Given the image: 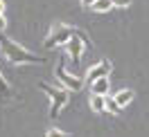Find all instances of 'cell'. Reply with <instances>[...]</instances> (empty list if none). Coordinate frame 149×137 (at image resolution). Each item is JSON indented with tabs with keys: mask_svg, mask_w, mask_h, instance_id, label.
<instances>
[{
	"mask_svg": "<svg viewBox=\"0 0 149 137\" xmlns=\"http://www.w3.org/2000/svg\"><path fill=\"white\" fill-rule=\"evenodd\" d=\"M0 50H2L5 59L11 61L14 65H41V63H45V59H41L38 54L20 47L18 43H14L11 38L2 36V34H0Z\"/></svg>",
	"mask_w": 149,
	"mask_h": 137,
	"instance_id": "obj_1",
	"label": "cell"
},
{
	"mask_svg": "<svg viewBox=\"0 0 149 137\" xmlns=\"http://www.w3.org/2000/svg\"><path fill=\"white\" fill-rule=\"evenodd\" d=\"M38 90H43L50 97V117L56 119L59 117V110L68 103V90H63L61 85H50V83H38Z\"/></svg>",
	"mask_w": 149,
	"mask_h": 137,
	"instance_id": "obj_2",
	"label": "cell"
},
{
	"mask_svg": "<svg viewBox=\"0 0 149 137\" xmlns=\"http://www.w3.org/2000/svg\"><path fill=\"white\" fill-rule=\"evenodd\" d=\"M74 32L77 29L74 27H70V25H54V27L50 29V34L45 36V43L43 45L47 47V50H54V47H59V45H68V41L74 36Z\"/></svg>",
	"mask_w": 149,
	"mask_h": 137,
	"instance_id": "obj_3",
	"label": "cell"
},
{
	"mask_svg": "<svg viewBox=\"0 0 149 137\" xmlns=\"http://www.w3.org/2000/svg\"><path fill=\"white\" fill-rule=\"evenodd\" d=\"M54 76L59 79L61 88H63V90H68V92H79V90H81V88L86 85V83H84V79H79V76L70 74L68 70H65V65H56Z\"/></svg>",
	"mask_w": 149,
	"mask_h": 137,
	"instance_id": "obj_4",
	"label": "cell"
},
{
	"mask_svg": "<svg viewBox=\"0 0 149 137\" xmlns=\"http://www.w3.org/2000/svg\"><path fill=\"white\" fill-rule=\"evenodd\" d=\"M111 72H113V63L109 59H102V61H97L93 67H88V72H86V76H84V83L93 85L97 79H106Z\"/></svg>",
	"mask_w": 149,
	"mask_h": 137,
	"instance_id": "obj_5",
	"label": "cell"
},
{
	"mask_svg": "<svg viewBox=\"0 0 149 137\" xmlns=\"http://www.w3.org/2000/svg\"><path fill=\"white\" fill-rule=\"evenodd\" d=\"M86 43H88V38L77 29L74 32V36L68 41V45H65V50H68V56L72 59L74 63H79V56L84 54V47H86Z\"/></svg>",
	"mask_w": 149,
	"mask_h": 137,
	"instance_id": "obj_6",
	"label": "cell"
},
{
	"mask_svg": "<svg viewBox=\"0 0 149 137\" xmlns=\"http://www.w3.org/2000/svg\"><path fill=\"white\" fill-rule=\"evenodd\" d=\"M111 92V79H97V81L91 85V94H97V97H109Z\"/></svg>",
	"mask_w": 149,
	"mask_h": 137,
	"instance_id": "obj_7",
	"label": "cell"
},
{
	"mask_svg": "<svg viewBox=\"0 0 149 137\" xmlns=\"http://www.w3.org/2000/svg\"><path fill=\"white\" fill-rule=\"evenodd\" d=\"M115 103L120 106V108H124V106H129L131 101H133V90H129V88H122V90L115 92Z\"/></svg>",
	"mask_w": 149,
	"mask_h": 137,
	"instance_id": "obj_8",
	"label": "cell"
},
{
	"mask_svg": "<svg viewBox=\"0 0 149 137\" xmlns=\"http://www.w3.org/2000/svg\"><path fill=\"white\" fill-rule=\"evenodd\" d=\"M91 110L93 112H106V97H97V94H91Z\"/></svg>",
	"mask_w": 149,
	"mask_h": 137,
	"instance_id": "obj_9",
	"label": "cell"
},
{
	"mask_svg": "<svg viewBox=\"0 0 149 137\" xmlns=\"http://www.w3.org/2000/svg\"><path fill=\"white\" fill-rule=\"evenodd\" d=\"M97 14H106L109 9H113V0H95V5L91 7Z\"/></svg>",
	"mask_w": 149,
	"mask_h": 137,
	"instance_id": "obj_10",
	"label": "cell"
},
{
	"mask_svg": "<svg viewBox=\"0 0 149 137\" xmlns=\"http://www.w3.org/2000/svg\"><path fill=\"white\" fill-rule=\"evenodd\" d=\"M9 92H11L9 83H7V79H5V76H2V72H0V101L7 99V97H9Z\"/></svg>",
	"mask_w": 149,
	"mask_h": 137,
	"instance_id": "obj_11",
	"label": "cell"
},
{
	"mask_svg": "<svg viewBox=\"0 0 149 137\" xmlns=\"http://www.w3.org/2000/svg\"><path fill=\"white\" fill-rule=\"evenodd\" d=\"M120 106H118V103H115V99H113V97H106V112H109V115H120Z\"/></svg>",
	"mask_w": 149,
	"mask_h": 137,
	"instance_id": "obj_12",
	"label": "cell"
},
{
	"mask_svg": "<svg viewBox=\"0 0 149 137\" xmlns=\"http://www.w3.org/2000/svg\"><path fill=\"white\" fill-rule=\"evenodd\" d=\"M131 2H133V0H113V7H120V9H127V7H131Z\"/></svg>",
	"mask_w": 149,
	"mask_h": 137,
	"instance_id": "obj_13",
	"label": "cell"
},
{
	"mask_svg": "<svg viewBox=\"0 0 149 137\" xmlns=\"http://www.w3.org/2000/svg\"><path fill=\"white\" fill-rule=\"evenodd\" d=\"M45 137H70V135H68V133H61V130H56V128H50Z\"/></svg>",
	"mask_w": 149,
	"mask_h": 137,
	"instance_id": "obj_14",
	"label": "cell"
},
{
	"mask_svg": "<svg viewBox=\"0 0 149 137\" xmlns=\"http://www.w3.org/2000/svg\"><path fill=\"white\" fill-rule=\"evenodd\" d=\"M2 29H7V16L5 14H0V32Z\"/></svg>",
	"mask_w": 149,
	"mask_h": 137,
	"instance_id": "obj_15",
	"label": "cell"
},
{
	"mask_svg": "<svg viewBox=\"0 0 149 137\" xmlns=\"http://www.w3.org/2000/svg\"><path fill=\"white\" fill-rule=\"evenodd\" d=\"M81 2V7H93L95 5V0H79Z\"/></svg>",
	"mask_w": 149,
	"mask_h": 137,
	"instance_id": "obj_16",
	"label": "cell"
},
{
	"mask_svg": "<svg viewBox=\"0 0 149 137\" xmlns=\"http://www.w3.org/2000/svg\"><path fill=\"white\" fill-rule=\"evenodd\" d=\"M5 9H7V2H5V0H0V14H5Z\"/></svg>",
	"mask_w": 149,
	"mask_h": 137,
	"instance_id": "obj_17",
	"label": "cell"
}]
</instances>
